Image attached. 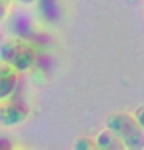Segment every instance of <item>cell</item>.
I'll return each instance as SVG.
<instances>
[{
    "mask_svg": "<svg viewBox=\"0 0 144 150\" xmlns=\"http://www.w3.org/2000/svg\"><path fill=\"white\" fill-rule=\"evenodd\" d=\"M107 127L113 132L121 144L129 149H143L144 147V129L136 118L119 113L107 119Z\"/></svg>",
    "mask_w": 144,
    "mask_h": 150,
    "instance_id": "1",
    "label": "cell"
},
{
    "mask_svg": "<svg viewBox=\"0 0 144 150\" xmlns=\"http://www.w3.org/2000/svg\"><path fill=\"white\" fill-rule=\"evenodd\" d=\"M3 60L17 70H25L34 62V51L25 42H6L2 47Z\"/></svg>",
    "mask_w": 144,
    "mask_h": 150,
    "instance_id": "2",
    "label": "cell"
},
{
    "mask_svg": "<svg viewBox=\"0 0 144 150\" xmlns=\"http://www.w3.org/2000/svg\"><path fill=\"white\" fill-rule=\"evenodd\" d=\"M26 115L25 104H11L9 107H3V122H16L20 121Z\"/></svg>",
    "mask_w": 144,
    "mask_h": 150,
    "instance_id": "3",
    "label": "cell"
},
{
    "mask_svg": "<svg viewBox=\"0 0 144 150\" xmlns=\"http://www.w3.org/2000/svg\"><path fill=\"white\" fill-rule=\"evenodd\" d=\"M9 67H3L2 70V96L3 98H6L9 93H13V88L16 84V76L13 73L14 67L13 68H9Z\"/></svg>",
    "mask_w": 144,
    "mask_h": 150,
    "instance_id": "4",
    "label": "cell"
},
{
    "mask_svg": "<svg viewBox=\"0 0 144 150\" xmlns=\"http://www.w3.org/2000/svg\"><path fill=\"white\" fill-rule=\"evenodd\" d=\"M11 26L14 28V33L20 37H26V36H31V23L28 17H23V16H20V17H16L13 20V23Z\"/></svg>",
    "mask_w": 144,
    "mask_h": 150,
    "instance_id": "5",
    "label": "cell"
},
{
    "mask_svg": "<svg viewBox=\"0 0 144 150\" xmlns=\"http://www.w3.org/2000/svg\"><path fill=\"white\" fill-rule=\"evenodd\" d=\"M40 11L47 17V20H54L59 14L56 0H40Z\"/></svg>",
    "mask_w": 144,
    "mask_h": 150,
    "instance_id": "6",
    "label": "cell"
},
{
    "mask_svg": "<svg viewBox=\"0 0 144 150\" xmlns=\"http://www.w3.org/2000/svg\"><path fill=\"white\" fill-rule=\"evenodd\" d=\"M135 118L138 119V122H140V124H141V127L144 129V107L138 110V112H136V115H135Z\"/></svg>",
    "mask_w": 144,
    "mask_h": 150,
    "instance_id": "7",
    "label": "cell"
}]
</instances>
